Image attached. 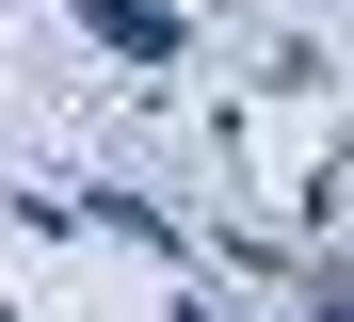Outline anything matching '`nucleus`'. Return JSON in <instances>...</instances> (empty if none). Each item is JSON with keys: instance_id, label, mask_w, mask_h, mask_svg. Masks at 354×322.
<instances>
[{"instance_id": "obj_1", "label": "nucleus", "mask_w": 354, "mask_h": 322, "mask_svg": "<svg viewBox=\"0 0 354 322\" xmlns=\"http://www.w3.org/2000/svg\"><path fill=\"white\" fill-rule=\"evenodd\" d=\"M81 17H97V33H113V48H145V64H161V48H177V33H161V17H145V0H81Z\"/></svg>"}]
</instances>
